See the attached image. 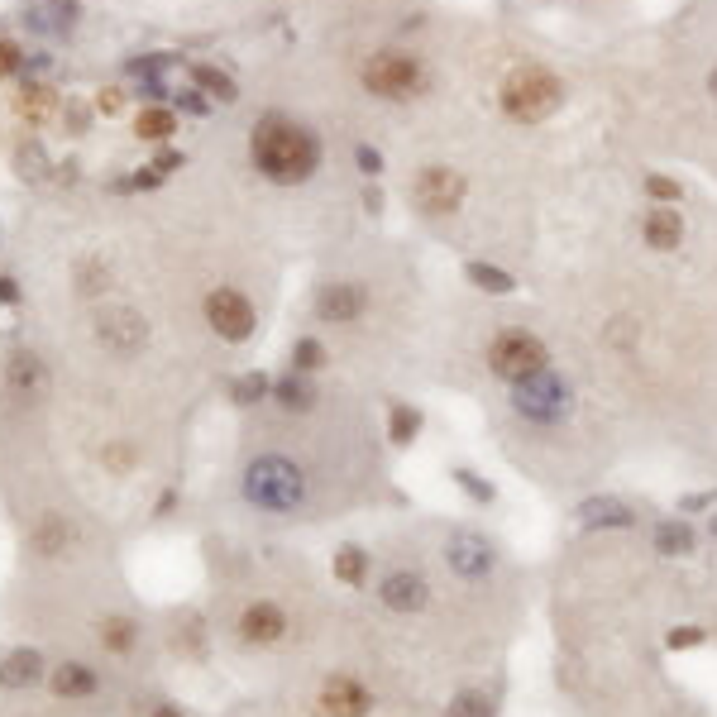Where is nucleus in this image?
<instances>
[{
  "label": "nucleus",
  "mask_w": 717,
  "mask_h": 717,
  "mask_svg": "<svg viewBox=\"0 0 717 717\" xmlns=\"http://www.w3.org/2000/svg\"><path fill=\"white\" fill-rule=\"evenodd\" d=\"M249 153H254V168H259L268 182H306V177L316 173V163H321V144H316V134L297 125V120H283V115H268L254 139H249Z\"/></svg>",
  "instance_id": "1"
},
{
  "label": "nucleus",
  "mask_w": 717,
  "mask_h": 717,
  "mask_svg": "<svg viewBox=\"0 0 717 717\" xmlns=\"http://www.w3.org/2000/svg\"><path fill=\"white\" fill-rule=\"evenodd\" d=\"M239 493L249 507L259 512H273V517H292L306 507V469L287 455H259L244 464V478H239Z\"/></svg>",
  "instance_id": "2"
},
{
  "label": "nucleus",
  "mask_w": 717,
  "mask_h": 717,
  "mask_svg": "<svg viewBox=\"0 0 717 717\" xmlns=\"http://www.w3.org/2000/svg\"><path fill=\"white\" fill-rule=\"evenodd\" d=\"M560 101H565V87H560V77L545 72V67H517V72L502 82V110H507L512 120H522V125H536L545 115H555Z\"/></svg>",
  "instance_id": "3"
},
{
  "label": "nucleus",
  "mask_w": 717,
  "mask_h": 717,
  "mask_svg": "<svg viewBox=\"0 0 717 717\" xmlns=\"http://www.w3.org/2000/svg\"><path fill=\"white\" fill-rule=\"evenodd\" d=\"M512 412L531 426H565L569 412H574V392L560 373L541 369L522 383H512Z\"/></svg>",
  "instance_id": "4"
},
{
  "label": "nucleus",
  "mask_w": 717,
  "mask_h": 717,
  "mask_svg": "<svg viewBox=\"0 0 717 717\" xmlns=\"http://www.w3.org/2000/svg\"><path fill=\"white\" fill-rule=\"evenodd\" d=\"M421 82H426L421 63H416L412 53H397V48L373 53L369 67H364V87H369L373 96H383V101H407V96L421 91Z\"/></svg>",
  "instance_id": "5"
},
{
  "label": "nucleus",
  "mask_w": 717,
  "mask_h": 717,
  "mask_svg": "<svg viewBox=\"0 0 717 717\" xmlns=\"http://www.w3.org/2000/svg\"><path fill=\"white\" fill-rule=\"evenodd\" d=\"M488 369L507 378V383H522L531 373L545 369V345L526 330H502L498 340L488 345Z\"/></svg>",
  "instance_id": "6"
},
{
  "label": "nucleus",
  "mask_w": 717,
  "mask_h": 717,
  "mask_svg": "<svg viewBox=\"0 0 717 717\" xmlns=\"http://www.w3.org/2000/svg\"><path fill=\"white\" fill-rule=\"evenodd\" d=\"M206 321H211V330H216L220 340H249L254 335V306H249V297L244 292H235V287H220V292H211L206 297Z\"/></svg>",
  "instance_id": "7"
},
{
  "label": "nucleus",
  "mask_w": 717,
  "mask_h": 717,
  "mask_svg": "<svg viewBox=\"0 0 717 717\" xmlns=\"http://www.w3.org/2000/svg\"><path fill=\"white\" fill-rule=\"evenodd\" d=\"M445 565L455 569L459 579L478 584V579H488V574H493V565H498V550H493V541H488V536H478V531H455V536L445 541Z\"/></svg>",
  "instance_id": "8"
},
{
  "label": "nucleus",
  "mask_w": 717,
  "mask_h": 717,
  "mask_svg": "<svg viewBox=\"0 0 717 717\" xmlns=\"http://www.w3.org/2000/svg\"><path fill=\"white\" fill-rule=\"evenodd\" d=\"M416 206L426 211V216H445V211H455L459 201H464V177L450 173V168H440V163H431L426 173L416 177Z\"/></svg>",
  "instance_id": "9"
},
{
  "label": "nucleus",
  "mask_w": 717,
  "mask_h": 717,
  "mask_svg": "<svg viewBox=\"0 0 717 717\" xmlns=\"http://www.w3.org/2000/svg\"><path fill=\"white\" fill-rule=\"evenodd\" d=\"M144 335H149V326L139 321V311H130V306L101 311V321H96V340L110 345L115 354H134V349L144 345Z\"/></svg>",
  "instance_id": "10"
},
{
  "label": "nucleus",
  "mask_w": 717,
  "mask_h": 717,
  "mask_svg": "<svg viewBox=\"0 0 717 717\" xmlns=\"http://www.w3.org/2000/svg\"><path fill=\"white\" fill-rule=\"evenodd\" d=\"M378 598H383V608H392V612H421L431 603V584H426V574H416V569H392L388 579L378 584Z\"/></svg>",
  "instance_id": "11"
},
{
  "label": "nucleus",
  "mask_w": 717,
  "mask_h": 717,
  "mask_svg": "<svg viewBox=\"0 0 717 717\" xmlns=\"http://www.w3.org/2000/svg\"><path fill=\"white\" fill-rule=\"evenodd\" d=\"M364 306H369V292L359 283H326L316 292V311H321V321H335V326H349V321H359L364 316Z\"/></svg>",
  "instance_id": "12"
},
{
  "label": "nucleus",
  "mask_w": 717,
  "mask_h": 717,
  "mask_svg": "<svg viewBox=\"0 0 717 717\" xmlns=\"http://www.w3.org/2000/svg\"><path fill=\"white\" fill-rule=\"evenodd\" d=\"M283 631H287V612L278 603H268V598L239 612V636L249 646H273V641H283Z\"/></svg>",
  "instance_id": "13"
},
{
  "label": "nucleus",
  "mask_w": 717,
  "mask_h": 717,
  "mask_svg": "<svg viewBox=\"0 0 717 717\" xmlns=\"http://www.w3.org/2000/svg\"><path fill=\"white\" fill-rule=\"evenodd\" d=\"M321 708H326L330 717H364L373 708V694L359 679L335 674V679H326V689H321Z\"/></svg>",
  "instance_id": "14"
},
{
  "label": "nucleus",
  "mask_w": 717,
  "mask_h": 717,
  "mask_svg": "<svg viewBox=\"0 0 717 717\" xmlns=\"http://www.w3.org/2000/svg\"><path fill=\"white\" fill-rule=\"evenodd\" d=\"M579 522L588 531H598V526H636V512L622 498H588L579 502Z\"/></svg>",
  "instance_id": "15"
},
{
  "label": "nucleus",
  "mask_w": 717,
  "mask_h": 717,
  "mask_svg": "<svg viewBox=\"0 0 717 717\" xmlns=\"http://www.w3.org/2000/svg\"><path fill=\"white\" fill-rule=\"evenodd\" d=\"M10 388L20 392V397H44V388H48L44 364H39L34 354H15V359H10Z\"/></svg>",
  "instance_id": "16"
},
{
  "label": "nucleus",
  "mask_w": 717,
  "mask_h": 717,
  "mask_svg": "<svg viewBox=\"0 0 717 717\" xmlns=\"http://www.w3.org/2000/svg\"><path fill=\"white\" fill-rule=\"evenodd\" d=\"M39 674H44V660L34 651H10L5 665H0V684H5V689H24V684H34Z\"/></svg>",
  "instance_id": "17"
},
{
  "label": "nucleus",
  "mask_w": 717,
  "mask_h": 717,
  "mask_svg": "<svg viewBox=\"0 0 717 717\" xmlns=\"http://www.w3.org/2000/svg\"><path fill=\"white\" fill-rule=\"evenodd\" d=\"M646 239H651L655 249H679V239H684L679 211H670V206H655L651 216H646Z\"/></svg>",
  "instance_id": "18"
},
{
  "label": "nucleus",
  "mask_w": 717,
  "mask_h": 717,
  "mask_svg": "<svg viewBox=\"0 0 717 717\" xmlns=\"http://www.w3.org/2000/svg\"><path fill=\"white\" fill-rule=\"evenodd\" d=\"M694 545H698V536H694V526L689 522H660L655 526V550H660V555H694Z\"/></svg>",
  "instance_id": "19"
},
{
  "label": "nucleus",
  "mask_w": 717,
  "mask_h": 717,
  "mask_svg": "<svg viewBox=\"0 0 717 717\" xmlns=\"http://www.w3.org/2000/svg\"><path fill=\"white\" fill-rule=\"evenodd\" d=\"M53 689L63 698H87V694H96V674L72 660V665H63V670L53 674Z\"/></svg>",
  "instance_id": "20"
},
{
  "label": "nucleus",
  "mask_w": 717,
  "mask_h": 717,
  "mask_svg": "<svg viewBox=\"0 0 717 717\" xmlns=\"http://www.w3.org/2000/svg\"><path fill=\"white\" fill-rule=\"evenodd\" d=\"M364 574H369V555H364L359 545L335 550V579H345V584H364Z\"/></svg>",
  "instance_id": "21"
},
{
  "label": "nucleus",
  "mask_w": 717,
  "mask_h": 717,
  "mask_svg": "<svg viewBox=\"0 0 717 717\" xmlns=\"http://www.w3.org/2000/svg\"><path fill=\"white\" fill-rule=\"evenodd\" d=\"M63 545H67V522H63V517H53V512H48L44 522L34 526V550H39V555H58Z\"/></svg>",
  "instance_id": "22"
},
{
  "label": "nucleus",
  "mask_w": 717,
  "mask_h": 717,
  "mask_svg": "<svg viewBox=\"0 0 717 717\" xmlns=\"http://www.w3.org/2000/svg\"><path fill=\"white\" fill-rule=\"evenodd\" d=\"M134 636H139V627H134L130 617H106V622H101V641H106V651H115V655L130 651Z\"/></svg>",
  "instance_id": "23"
},
{
  "label": "nucleus",
  "mask_w": 717,
  "mask_h": 717,
  "mask_svg": "<svg viewBox=\"0 0 717 717\" xmlns=\"http://www.w3.org/2000/svg\"><path fill=\"white\" fill-rule=\"evenodd\" d=\"M416 431H421V412L416 407H392V416H388V435H392V445H412L416 440Z\"/></svg>",
  "instance_id": "24"
},
{
  "label": "nucleus",
  "mask_w": 717,
  "mask_h": 717,
  "mask_svg": "<svg viewBox=\"0 0 717 717\" xmlns=\"http://www.w3.org/2000/svg\"><path fill=\"white\" fill-rule=\"evenodd\" d=\"M273 392H278V402H283L287 412H306V407H311V397H316V392H311V383H306V378H297V373H292V378H283V383H273Z\"/></svg>",
  "instance_id": "25"
},
{
  "label": "nucleus",
  "mask_w": 717,
  "mask_h": 717,
  "mask_svg": "<svg viewBox=\"0 0 717 717\" xmlns=\"http://www.w3.org/2000/svg\"><path fill=\"white\" fill-rule=\"evenodd\" d=\"M134 130H139V139H168V134L177 130V120L168 110H144V115L134 120Z\"/></svg>",
  "instance_id": "26"
},
{
  "label": "nucleus",
  "mask_w": 717,
  "mask_h": 717,
  "mask_svg": "<svg viewBox=\"0 0 717 717\" xmlns=\"http://www.w3.org/2000/svg\"><path fill=\"white\" fill-rule=\"evenodd\" d=\"M469 283L483 287V292H512V278L502 273V268H488V263H469Z\"/></svg>",
  "instance_id": "27"
},
{
  "label": "nucleus",
  "mask_w": 717,
  "mask_h": 717,
  "mask_svg": "<svg viewBox=\"0 0 717 717\" xmlns=\"http://www.w3.org/2000/svg\"><path fill=\"white\" fill-rule=\"evenodd\" d=\"M196 82L211 91V96H220V101H235V82H230L225 72H216V67H196Z\"/></svg>",
  "instance_id": "28"
},
{
  "label": "nucleus",
  "mask_w": 717,
  "mask_h": 717,
  "mask_svg": "<svg viewBox=\"0 0 717 717\" xmlns=\"http://www.w3.org/2000/svg\"><path fill=\"white\" fill-rule=\"evenodd\" d=\"M450 478H455V483H459V488H464V493H469L474 502H483V507L493 502V483H483V478H478L474 469H455Z\"/></svg>",
  "instance_id": "29"
},
{
  "label": "nucleus",
  "mask_w": 717,
  "mask_h": 717,
  "mask_svg": "<svg viewBox=\"0 0 717 717\" xmlns=\"http://www.w3.org/2000/svg\"><path fill=\"white\" fill-rule=\"evenodd\" d=\"M292 364H297L302 373L321 369V364H326V349H321V340H297V349H292Z\"/></svg>",
  "instance_id": "30"
},
{
  "label": "nucleus",
  "mask_w": 717,
  "mask_h": 717,
  "mask_svg": "<svg viewBox=\"0 0 717 717\" xmlns=\"http://www.w3.org/2000/svg\"><path fill=\"white\" fill-rule=\"evenodd\" d=\"M450 717H493V703L483 694H459L450 703Z\"/></svg>",
  "instance_id": "31"
},
{
  "label": "nucleus",
  "mask_w": 717,
  "mask_h": 717,
  "mask_svg": "<svg viewBox=\"0 0 717 717\" xmlns=\"http://www.w3.org/2000/svg\"><path fill=\"white\" fill-rule=\"evenodd\" d=\"M268 388H273V383H268L263 373H244V378L235 383V397H239V402H259Z\"/></svg>",
  "instance_id": "32"
},
{
  "label": "nucleus",
  "mask_w": 717,
  "mask_h": 717,
  "mask_svg": "<svg viewBox=\"0 0 717 717\" xmlns=\"http://www.w3.org/2000/svg\"><path fill=\"white\" fill-rule=\"evenodd\" d=\"M665 646L670 651H694V646H703V627H674L665 636Z\"/></svg>",
  "instance_id": "33"
},
{
  "label": "nucleus",
  "mask_w": 717,
  "mask_h": 717,
  "mask_svg": "<svg viewBox=\"0 0 717 717\" xmlns=\"http://www.w3.org/2000/svg\"><path fill=\"white\" fill-rule=\"evenodd\" d=\"M646 192H651L655 201H679V182H670V177H646Z\"/></svg>",
  "instance_id": "34"
},
{
  "label": "nucleus",
  "mask_w": 717,
  "mask_h": 717,
  "mask_svg": "<svg viewBox=\"0 0 717 717\" xmlns=\"http://www.w3.org/2000/svg\"><path fill=\"white\" fill-rule=\"evenodd\" d=\"M713 502H717V488L713 493H694V498H684L679 502V512H698V507H713Z\"/></svg>",
  "instance_id": "35"
},
{
  "label": "nucleus",
  "mask_w": 717,
  "mask_h": 717,
  "mask_svg": "<svg viewBox=\"0 0 717 717\" xmlns=\"http://www.w3.org/2000/svg\"><path fill=\"white\" fill-rule=\"evenodd\" d=\"M15 63H20L15 44H0V72H15Z\"/></svg>",
  "instance_id": "36"
},
{
  "label": "nucleus",
  "mask_w": 717,
  "mask_h": 717,
  "mask_svg": "<svg viewBox=\"0 0 717 717\" xmlns=\"http://www.w3.org/2000/svg\"><path fill=\"white\" fill-rule=\"evenodd\" d=\"M359 168H364V173H378V168H383V158H378L373 149H359Z\"/></svg>",
  "instance_id": "37"
},
{
  "label": "nucleus",
  "mask_w": 717,
  "mask_h": 717,
  "mask_svg": "<svg viewBox=\"0 0 717 717\" xmlns=\"http://www.w3.org/2000/svg\"><path fill=\"white\" fill-rule=\"evenodd\" d=\"M153 717H182V713H177V708H158V713H153Z\"/></svg>",
  "instance_id": "38"
},
{
  "label": "nucleus",
  "mask_w": 717,
  "mask_h": 717,
  "mask_svg": "<svg viewBox=\"0 0 717 717\" xmlns=\"http://www.w3.org/2000/svg\"><path fill=\"white\" fill-rule=\"evenodd\" d=\"M708 91H713V96H717V67H713V72H708Z\"/></svg>",
  "instance_id": "39"
},
{
  "label": "nucleus",
  "mask_w": 717,
  "mask_h": 717,
  "mask_svg": "<svg viewBox=\"0 0 717 717\" xmlns=\"http://www.w3.org/2000/svg\"><path fill=\"white\" fill-rule=\"evenodd\" d=\"M713 536H717V517H713Z\"/></svg>",
  "instance_id": "40"
}]
</instances>
